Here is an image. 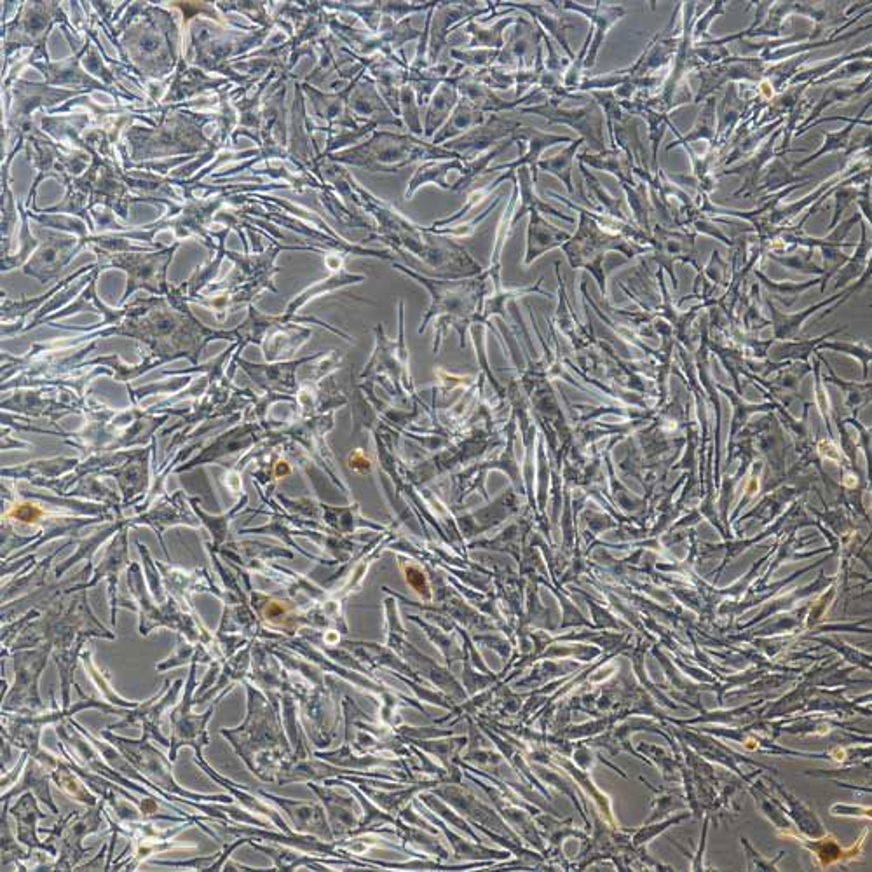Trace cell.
<instances>
[{
    "instance_id": "cell-1",
    "label": "cell",
    "mask_w": 872,
    "mask_h": 872,
    "mask_svg": "<svg viewBox=\"0 0 872 872\" xmlns=\"http://www.w3.org/2000/svg\"><path fill=\"white\" fill-rule=\"evenodd\" d=\"M335 171H337L335 175L339 178V180H335V185H341V189L348 196L349 201L362 206L365 212L372 213L377 218L382 238L391 239L396 245L409 248L410 252L423 257L426 262H430L431 266L435 267L443 266L445 262L468 257V253L464 252L463 248L452 245V243L447 246H436L435 243H431V239L428 238L430 232L426 231V227L424 229L419 227L409 218L403 217L395 206L372 196L370 192L362 189L355 178H351V175H348L346 171L337 170V168Z\"/></svg>"
},
{
    "instance_id": "cell-2",
    "label": "cell",
    "mask_w": 872,
    "mask_h": 872,
    "mask_svg": "<svg viewBox=\"0 0 872 872\" xmlns=\"http://www.w3.org/2000/svg\"><path fill=\"white\" fill-rule=\"evenodd\" d=\"M332 159L335 163L358 166L374 173H398L412 163L449 161L463 159V156L423 142L410 133L375 130L367 144L356 145Z\"/></svg>"
},
{
    "instance_id": "cell-3",
    "label": "cell",
    "mask_w": 872,
    "mask_h": 872,
    "mask_svg": "<svg viewBox=\"0 0 872 872\" xmlns=\"http://www.w3.org/2000/svg\"><path fill=\"white\" fill-rule=\"evenodd\" d=\"M396 267L403 271V273L412 276V278H416L417 281H421L424 287L430 290L433 304H431L430 313L426 314L423 328L419 332H424V328L430 323L431 318H438V323H436V327H438V342L435 344V351L440 346V342L443 341L442 337L445 334V327L447 325H454L459 330V334L463 335L464 327L470 321L473 306H475V300H477L475 293H477V288H480L477 285V281H471V283H466V281L450 283V281L430 280V278H424V276L412 273V271L405 269V267Z\"/></svg>"
},
{
    "instance_id": "cell-4",
    "label": "cell",
    "mask_w": 872,
    "mask_h": 872,
    "mask_svg": "<svg viewBox=\"0 0 872 872\" xmlns=\"http://www.w3.org/2000/svg\"><path fill=\"white\" fill-rule=\"evenodd\" d=\"M559 102L557 98H548L545 103H539L536 107H520L518 112L545 117L550 124H566L580 133L585 144L590 145L595 154L604 152V112L599 103L593 100L581 109H562Z\"/></svg>"
},
{
    "instance_id": "cell-5",
    "label": "cell",
    "mask_w": 872,
    "mask_h": 872,
    "mask_svg": "<svg viewBox=\"0 0 872 872\" xmlns=\"http://www.w3.org/2000/svg\"><path fill=\"white\" fill-rule=\"evenodd\" d=\"M498 4L487 2V6L480 7L478 2H436L435 6L428 11L430 16V41H428V63L435 67L438 56L442 53L443 46H447V37L450 30L463 20H473L475 16L487 14Z\"/></svg>"
},
{
    "instance_id": "cell-6",
    "label": "cell",
    "mask_w": 872,
    "mask_h": 872,
    "mask_svg": "<svg viewBox=\"0 0 872 872\" xmlns=\"http://www.w3.org/2000/svg\"><path fill=\"white\" fill-rule=\"evenodd\" d=\"M766 74V63L759 58H736L729 56L726 60L716 65H707L698 72L700 88L696 91L693 103H700L714 96L717 89L726 82L736 81H763Z\"/></svg>"
},
{
    "instance_id": "cell-7",
    "label": "cell",
    "mask_w": 872,
    "mask_h": 872,
    "mask_svg": "<svg viewBox=\"0 0 872 872\" xmlns=\"http://www.w3.org/2000/svg\"><path fill=\"white\" fill-rule=\"evenodd\" d=\"M520 124L522 123L517 119H506V117L494 114L484 126L468 131L463 137L443 145V149L456 152L459 156H463L464 161H471L485 150L489 152L496 145L513 137V133L520 128Z\"/></svg>"
},
{
    "instance_id": "cell-8",
    "label": "cell",
    "mask_w": 872,
    "mask_h": 872,
    "mask_svg": "<svg viewBox=\"0 0 872 872\" xmlns=\"http://www.w3.org/2000/svg\"><path fill=\"white\" fill-rule=\"evenodd\" d=\"M513 142H517L518 145L525 144L527 145V152H525L524 156L520 157V159H515V161H511V163L499 164V166H494V168H489V171H501L506 170L508 173L505 175H501V177L496 178L494 182H492V187L496 189L501 182H506V180H513V173L518 170V168H522V166H529L531 168L532 173V182L536 184L538 182V163L539 156L543 154V150L548 149V147H553V145L557 144H573V138L562 137V135H552V133H543V131L532 130V128H518L515 133H513Z\"/></svg>"
},
{
    "instance_id": "cell-9",
    "label": "cell",
    "mask_w": 872,
    "mask_h": 872,
    "mask_svg": "<svg viewBox=\"0 0 872 872\" xmlns=\"http://www.w3.org/2000/svg\"><path fill=\"white\" fill-rule=\"evenodd\" d=\"M360 79L349 96V112H353V116H356L358 121H363V126L377 128L379 124H391V126H398L400 130H405L402 119H398L391 112L374 81L368 79L367 82L360 84Z\"/></svg>"
},
{
    "instance_id": "cell-10",
    "label": "cell",
    "mask_w": 872,
    "mask_h": 872,
    "mask_svg": "<svg viewBox=\"0 0 872 872\" xmlns=\"http://www.w3.org/2000/svg\"><path fill=\"white\" fill-rule=\"evenodd\" d=\"M559 7H564L566 11L585 14L586 20L592 23V32H590L592 41H590V49L586 55L585 69H593L600 48L606 41L607 32L627 14V9L621 6H607L602 2H595L593 7H586L583 4H576V2H562V6L559 4Z\"/></svg>"
},
{
    "instance_id": "cell-11",
    "label": "cell",
    "mask_w": 872,
    "mask_h": 872,
    "mask_svg": "<svg viewBox=\"0 0 872 872\" xmlns=\"http://www.w3.org/2000/svg\"><path fill=\"white\" fill-rule=\"evenodd\" d=\"M782 131H784L782 128H778L773 133V137L766 138V142L761 145V149L757 150L754 156L747 157L745 163L736 166L733 170H726L721 173V175H740V177H743L742 187L733 194L735 198H754L756 196L757 182H759V178L763 175V171L770 166L771 161L775 157H782L778 156L777 152H775V145H777L778 137L782 135Z\"/></svg>"
},
{
    "instance_id": "cell-12",
    "label": "cell",
    "mask_w": 872,
    "mask_h": 872,
    "mask_svg": "<svg viewBox=\"0 0 872 872\" xmlns=\"http://www.w3.org/2000/svg\"><path fill=\"white\" fill-rule=\"evenodd\" d=\"M499 6H508L510 9H520V11H524V13L531 14L534 20L538 21L539 28L543 30V32H548V34L552 35L553 39L557 41L560 48L564 49V53H566L567 58H569V62H573L576 55L573 53V49L569 46V41H567V30H571L574 28V25L571 23H567L564 18H562V14L559 13V4L557 2H550V6L548 4H515V2H498Z\"/></svg>"
},
{
    "instance_id": "cell-13",
    "label": "cell",
    "mask_w": 872,
    "mask_h": 872,
    "mask_svg": "<svg viewBox=\"0 0 872 872\" xmlns=\"http://www.w3.org/2000/svg\"><path fill=\"white\" fill-rule=\"evenodd\" d=\"M578 157V161L581 164H588L590 168H597V170L609 171V173H613L614 177L620 180L621 185H628V187H634V173H637L639 177H641L642 173H648V171L639 170V168H635L634 166V157L630 156L628 152L625 150L618 149H606L604 152H600V154H590L588 150L585 152H581Z\"/></svg>"
},
{
    "instance_id": "cell-14",
    "label": "cell",
    "mask_w": 872,
    "mask_h": 872,
    "mask_svg": "<svg viewBox=\"0 0 872 872\" xmlns=\"http://www.w3.org/2000/svg\"><path fill=\"white\" fill-rule=\"evenodd\" d=\"M487 123V117L480 110L475 109L468 100H464L459 96L456 109L452 110L447 123L443 124L442 130L436 133L435 137L431 138V145L435 147H443L449 144L456 138L463 137L468 131L480 128Z\"/></svg>"
},
{
    "instance_id": "cell-15",
    "label": "cell",
    "mask_w": 872,
    "mask_h": 872,
    "mask_svg": "<svg viewBox=\"0 0 872 872\" xmlns=\"http://www.w3.org/2000/svg\"><path fill=\"white\" fill-rule=\"evenodd\" d=\"M171 255H173V248L168 250L164 257L161 255H152V257L130 255L126 259L114 260L116 266L128 267V271L131 273L130 287H128L126 297L137 287L145 285V287L150 288L149 281H154L156 287L157 283H163L164 271H166V266L170 264Z\"/></svg>"
},
{
    "instance_id": "cell-16",
    "label": "cell",
    "mask_w": 872,
    "mask_h": 872,
    "mask_svg": "<svg viewBox=\"0 0 872 872\" xmlns=\"http://www.w3.org/2000/svg\"><path fill=\"white\" fill-rule=\"evenodd\" d=\"M459 102V91L456 88L454 74L450 70L449 77L438 86L435 95L428 103L426 121H424V137L433 138L438 131L442 130L443 124L447 123L452 110L456 109Z\"/></svg>"
},
{
    "instance_id": "cell-17",
    "label": "cell",
    "mask_w": 872,
    "mask_h": 872,
    "mask_svg": "<svg viewBox=\"0 0 872 872\" xmlns=\"http://www.w3.org/2000/svg\"><path fill=\"white\" fill-rule=\"evenodd\" d=\"M466 161L464 159H449V161H426L417 166L414 177L410 178L409 187L405 192V199H412L416 196V192L424 187V185L435 184L443 189L450 191L452 184L447 182V175L450 171H461L466 173Z\"/></svg>"
},
{
    "instance_id": "cell-18",
    "label": "cell",
    "mask_w": 872,
    "mask_h": 872,
    "mask_svg": "<svg viewBox=\"0 0 872 872\" xmlns=\"http://www.w3.org/2000/svg\"><path fill=\"white\" fill-rule=\"evenodd\" d=\"M569 241V234L557 229L555 225L548 224L541 213L532 212L527 229V259L525 262L539 257L546 250H552L555 246H562Z\"/></svg>"
},
{
    "instance_id": "cell-19",
    "label": "cell",
    "mask_w": 872,
    "mask_h": 872,
    "mask_svg": "<svg viewBox=\"0 0 872 872\" xmlns=\"http://www.w3.org/2000/svg\"><path fill=\"white\" fill-rule=\"evenodd\" d=\"M517 184H518V192H520V201H522V205L520 208H517V212H515V224H517L520 218L524 217L525 213L539 212V213H548V215H553V217L562 218V220H567V222H574L573 217H569V215H564V213L559 212L557 208H553V206L545 203L543 199H539L536 196V192H534V182H532L531 171L527 166H522V168H518L517 170Z\"/></svg>"
},
{
    "instance_id": "cell-20",
    "label": "cell",
    "mask_w": 872,
    "mask_h": 872,
    "mask_svg": "<svg viewBox=\"0 0 872 872\" xmlns=\"http://www.w3.org/2000/svg\"><path fill=\"white\" fill-rule=\"evenodd\" d=\"M869 105H871V103H869ZM869 105H866V107H864V110L860 112V116L857 117V119H848V123L850 124L846 126L845 130L836 131V133H831V131H825L824 145H822V147H820V150H818V152H815V154H811L810 157H806V159H803V161H799V163L794 166V171L803 170L806 164L817 161L818 157L825 156V154H829V152H838V150H845L846 157H850L852 156V154H855V152L859 150V147H855V145H852V142H850V140H852L853 130H855V128H857L860 123L871 124L867 123V121H862V116H864V112L869 109Z\"/></svg>"
},
{
    "instance_id": "cell-21",
    "label": "cell",
    "mask_w": 872,
    "mask_h": 872,
    "mask_svg": "<svg viewBox=\"0 0 872 872\" xmlns=\"http://www.w3.org/2000/svg\"><path fill=\"white\" fill-rule=\"evenodd\" d=\"M867 91H871V75L867 77L866 81L859 84V86H832V88H827V91L822 95V98L818 100L817 105L811 109L808 117L804 119V123L796 128L794 135H796V137H801L804 131H806V128L811 126L813 119L820 117V114H822L827 107H832V105H836V103L839 102H850V100H853L855 96L864 95Z\"/></svg>"
},
{
    "instance_id": "cell-22",
    "label": "cell",
    "mask_w": 872,
    "mask_h": 872,
    "mask_svg": "<svg viewBox=\"0 0 872 872\" xmlns=\"http://www.w3.org/2000/svg\"><path fill=\"white\" fill-rule=\"evenodd\" d=\"M517 18H501L492 27L484 28L477 21L470 20L464 27V32L471 35L468 49H503L505 48V30L508 25L515 23Z\"/></svg>"
},
{
    "instance_id": "cell-23",
    "label": "cell",
    "mask_w": 872,
    "mask_h": 872,
    "mask_svg": "<svg viewBox=\"0 0 872 872\" xmlns=\"http://www.w3.org/2000/svg\"><path fill=\"white\" fill-rule=\"evenodd\" d=\"M583 144H585V140L580 137L578 140H573V144H569V147H566L557 156L539 159L538 170L552 173L553 177H557L560 182H564L567 191L573 194L574 161H576V152H578V149Z\"/></svg>"
},
{
    "instance_id": "cell-24",
    "label": "cell",
    "mask_w": 872,
    "mask_h": 872,
    "mask_svg": "<svg viewBox=\"0 0 872 872\" xmlns=\"http://www.w3.org/2000/svg\"><path fill=\"white\" fill-rule=\"evenodd\" d=\"M675 133H677L679 140L674 142V144L667 145L668 152L675 149V147H679V145L693 144V142H698V140L714 142L716 140V96L707 98V102L703 105L702 112H700V116L696 119V124L689 135L684 137L677 130H675Z\"/></svg>"
},
{
    "instance_id": "cell-25",
    "label": "cell",
    "mask_w": 872,
    "mask_h": 872,
    "mask_svg": "<svg viewBox=\"0 0 872 872\" xmlns=\"http://www.w3.org/2000/svg\"><path fill=\"white\" fill-rule=\"evenodd\" d=\"M810 178L811 177H796L792 171L785 168V164L782 163L780 157H775V159L770 163V168L764 170L763 175L759 178L756 187V194L763 191L775 192L778 191V189H782V187H787V185L804 184V182H808Z\"/></svg>"
},
{
    "instance_id": "cell-26",
    "label": "cell",
    "mask_w": 872,
    "mask_h": 872,
    "mask_svg": "<svg viewBox=\"0 0 872 872\" xmlns=\"http://www.w3.org/2000/svg\"><path fill=\"white\" fill-rule=\"evenodd\" d=\"M785 123V119H778L775 123H770L768 126H764L759 131H754V133H750V135H745L742 140H738L736 144H733V150L729 152L728 157L721 161V164L724 166H728V164L735 163L736 159H742V157H749L754 150L761 145V142H764L766 138L770 137L771 131L778 130V128H782V124Z\"/></svg>"
},
{
    "instance_id": "cell-27",
    "label": "cell",
    "mask_w": 872,
    "mask_h": 872,
    "mask_svg": "<svg viewBox=\"0 0 872 872\" xmlns=\"http://www.w3.org/2000/svg\"><path fill=\"white\" fill-rule=\"evenodd\" d=\"M580 171L583 173V177H585L586 187L590 189V192H592L595 198L599 199L600 210H602V213L606 212L609 217L616 218V220L628 224L627 215H625L623 208H621V201L614 199L613 196H609V192L600 185L599 180L593 177L590 171L586 170L585 164L580 163Z\"/></svg>"
},
{
    "instance_id": "cell-28",
    "label": "cell",
    "mask_w": 872,
    "mask_h": 872,
    "mask_svg": "<svg viewBox=\"0 0 872 872\" xmlns=\"http://www.w3.org/2000/svg\"><path fill=\"white\" fill-rule=\"evenodd\" d=\"M623 189H625L628 203H630L632 212L635 213L637 222H639L641 227H644V229H646V227L649 229V217H651V213H654V210L653 205H651V199L648 198V192H646V185L637 184L634 185V187L623 185Z\"/></svg>"
},
{
    "instance_id": "cell-29",
    "label": "cell",
    "mask_w": 872,
    "mask_h": 872,
    "mask_svg": "<svg viewBox=\"0 0 872 872\" xmlns=\"http://www.w3.org/2000/svg\"><path fill=\"white\" fill-rule=\"evenodd\" d=\"M473 81L478 84H484L489 89H510L515 88L517 79L515 74H511L508 70L499 69V67H487V69L473 70L471 72Z\"/></svg>"
},
{
    "instance_id": "cell-30",
    "label": "cell",
    "mask_w": 872,
    "mask_h": 872,
    "mask_svg": "<svg viewBox=\"0 0 872 872\" xmlns=\"http://www.w3.org/2000/svg\"><path fill=\"white\" fill-rule=\"evenodd\" d=\"M871 72V60H855L852 63H845L843 67L834 70L832 74L827 75L824 79L811 82L810 86H818V84H827V82L839 81V79H848L853 75L869 74ZM808 86V88H810Z\"/></svg>"
},
{
    "instance_id": "cell-31",
    "label": "cell",
    "mask_w": 872,
    "mask_h": 872,
    "mask_svg": "<svg viewBox=\"0 0 872 872\" xmlns=\"http://www.w3.org/2000/svg\"><path fill=\"white\" fill-rule=\"evenodd\" d=\"M501 201H503V196L499 194V196H496V198H494V203H492V205L489 206V208H487V210H485V212L482 213L480 217L475 218V220H471V222H468V224H461L459 225V227H452V229H450V227H445V229H431V227H426V231L430 232V234H438V236H440V234H449V236L450 234H452V236H468V234H471V232H473V229H475V227H478V225L482 224L485 218L489 217V215H491V213L496 210V206H498Z\"/></svg>"
},
{
    "instance_id": "cell-32",
    "label": "cell",
    "mask_w": 872,
    "mask_h": 872,
    "mask_svg": "<svg viewBox=\"0 0 872 872\" xmlns=\"http://www.w3.org/2000/svg\"><path fill=\"white\" fill-rule=\"evenodd\" d=\"M724 13V2H716L714 6L710 7L707 14L703 16L702 21L696 25L695 32H693V39H698L700 35H707V30H709V25L712 23V20L716 18L717 14Z\"/></svg>"
}]
</instances>
